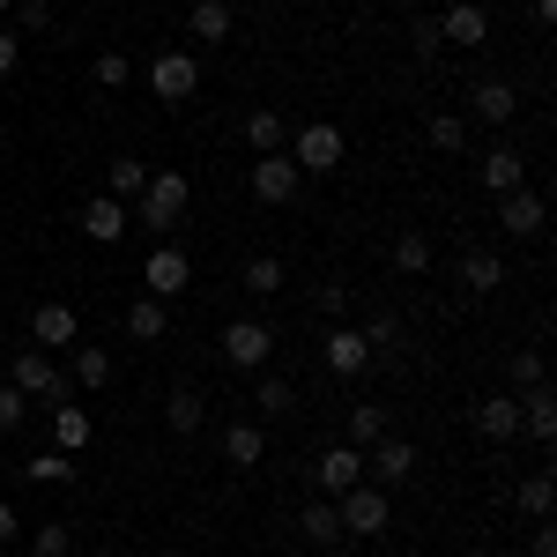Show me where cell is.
<instances>
[{
  "label": "cell",
  "mask_w": 557,
  "mask_h": 557,
  "mask_svg": "<svg viewBox=\"0 0 557 557\" xmlns=\"http://www.w3.org/2000/svg\"><path fill=\"white\" fill-rule=\"evenodd\" d=\"M186 201H194V186H186V172H157L141 194H134V223H149V231H172L178 215H186Z\"/></svg>",
  "instance_id": "1"
},
{
  "label": "cell",
  "mask_w": 557,
  "mask_h": 557,
  "mask_svg": "<svg viewBox=\"0 0 557 557\" xmlns=\"http://www.w3.org/2000/svg\"><path fill=\"white\" fill-rule=\"evenodd\" d=\"M335 520H343V535H386L394 491H380V483H349L343 498H335Z\"/></svg>",
  "instance_id": "2"
},
{
  "label": "cell",
  "mask_w": 557,
  "mask_h": 557,
  "mask_svg": "<svg viewBox=\"0 0 557 557\" xmlns=\"http://www.w3.org/2000/svg\"><path fill=\"white\" fill-rule=\"evenodd\" d=\"M343 127H335V120H305L298 127V141H290V164H298L305 178H327L335 172V164H343Z\"/></svg>",
  "instance_id": "3"
},
{
  "label": "cell",
  "mask_w": 557,
  "mask_h": 557,
  "mask_svg": "<svg viewBox=\"0 0 557 557\" xmlns=\"http://www.w3.org/2000/svg\"><path fill=\"white\" fill-rule=\"evenodd\" d=\"M8 380L23 386L30 401H52V409H60V401H75V380H67V372H60V364H52L45 349H23V357L8 364Z\"/></svg>",
  "instance_id": "4"
},
{
  "label": "cell",
  "mask_w": 557,
  "mask_h": 557,
  "mask_svg": "<svg viewBox=\"0 0 557 557\" xmlns=\"http://www.w3.org/2000/svg\"><path fill=\"white\" fill-rule=\"evenodd\" d=\"M409 475H417V446H409V438H394V431H386V438H372V446H364V483L401 491Z\"/></svg>",
  "instance_id": "5"
},
{
  "label": "cell",
  "mask_w": 557,
  "mask_h": 557,
  "mask_svg": "<svg viewBox=\"0 0 557 557\" xmlns=\"http://www.w3.org/2000/svg\"><path fill=\"white\" fill-rule=\"evenodd\" d=\"M223 357H231L238 372H268V357H275V327H268V320H231V327H223Z\"/></svg>",
  "instance_id": "6"
},
{
  "label": "cell",
  "mask_w": 557,
  "mask_h": 557,
  "mask_svg": "<svg viewBox=\"0 0 557 557\" xmlns=\"http://www.w3.org/2000/svg\"><path fill=\"white\" fill-rule=\"evenodd\" d=\"M149 89H157V97H164V104H186V97H194V89H201V60H194V52H157V60H149Z\"/></svg>",
  "instance_id": "7"
},
{
  "label": "cell",
  "mask_w": 557,
  "mask_h": 557,
  "mask_svg": "<svg viewBox=\"0 0 557 557\" xmlns=\"http://www.w3.org/2000/svg\"><path fill=\"white\" fill-rule=\"evenodd\" d=\"M431 15H438V38L454 45V52H475V45L491 38V8H475V0H446Z\"/></svg>",
  "instance_id": "8"
},
{
  "label": "cell",
  "mask_w": 557,
  "mask_h": 557,
  "mask_svg": "<svg viewBox=\"0 0 557 557\" xmlns=\"http://www.w3.org/2000/svg\"><path fill=\"white\" fill-rule=\"evenodd\" d=\"M141 283H149V298H164V305H172L178 290L194 283V260L178 253V246H164V238H157V246H149V260H141Z\"/></svg>",
  "instance_id": "9"
},
{
  "label": "cell",
  "mask_w": 557,
  "mask_h": 557,
  "mask_svg": "<svg viewBox=\"0 0 557 557\" xmlns=\"http://www.w3.org/2000/svg\"><path fill=\"white\" fill-rule=\"evenodd\" d=\"M298 186H305V172L283 157V149L253 164V201H268V209H290V201H298Z\"/></svg>",
  "instance_id": "10"
},
{
  "label": "cell",
  "mask_w": 557,
  "mask_h": 557,
  "mask_svg": "<svg viewBox=\"0 0 557 557\" xmlns=\"http://www.w3.org/2000/svg\"><path fill=\"white\" fill-rule=\"evenodd\" d=\"M469 112L483 120V127H513V112H520V89L506 83V75H483V83L469 89Z\"/></svg>",
  "instance_id": "11"
},
{
  "label": "cell",
  "mask_w": 557,
  "mask_h": 557,
  "mask_svg": "<svg viewBox=\"0 0 557 557\" xmlns=\"http://www.w3.org/2000/svg\"><path fill=\"white\" fill-rule=\"evenodd\" d=\"M127 231H134L127 201H112V194H89V209H83V238H89V246H120Z\"/></svg>",
  "instance_id": "12"
},
{
  "label": "cell",
  "mask_w": 557,
  "mask_h": 557,
  "mask_svg": "<svg viewBox=\"0 0 557 557\" xmlns=\"http://www.w3.org/2000/svg\"><path fill=\"white\" fill-rule=\"evenodd\" d=\"M30 343H38V349H67V343H83V320H75V305L45 298L38 312H30Z\"/></svg>",
  "instance_id": "13"
},
{
  "label": "cell",
  "mask_w": 557,
  "mask_h": 557,
  "mask_svg": "<svg viewBox=\"0 0 557 557\" xmlns=\"http://www.w3.org/2000/svg\"><path fill=\"white\" fill-rule=\"evenodd\" d=\"M498 223H506L513 238H543L550 209H543V194H535V186H513V194H498Z\"/></svg>",
  "instance_id": "14"
},
{
  "label": "cell",
  "mask_w": 557,
  "mask_h": 557,
  "mask_svg": "<svg viewBox=\"0 0 557 557\" xmlns=\"http://www.w3.org/2000/svg\"><path fill=\"white\" fill-rule=\"evenodd\" d=\"M364 364H372V343H364L357 327H343V320H335V327H327V372H335V380H357Z\"/></svg>",
  "instance_id": "15"
},
{
  "label": "cell",
  "mask_w": 557,
  "mask_h": 557,
  "mask_svg": "<svg viewBox=\"0 0 557 557\" xmlns=\"http://www.w3.org/2000/svg\"><path fill=\"white\" fill-rule=\"evenodd\" d=\"M312 475H320V498H343L349 483H364V454H357V446H327Z\"/></svg>",
  "instance_id": "16"
},
{
  "label": "cell",
  "mask_w": 557,
  "mask_h": 557,
  "mask_svg": "<svg viewBox=\"0 0 557 557\" xmlns=\"http://www.w3.org/2000/svg\"><path fill=\"white\" fill-rule=\"evenodd\" d=\"M475 178H483L491 194H513V186H528V164H520V149H513V141H498V149H483Z\"/></svg>",
  "instance_id": "17"
},
{
  "label": "cell",
  "mask_w": 557,
  "mask_h": 557,
  "mask_svg": "<svg viewBox=\"0 0 557 557\" xmlns=\"http://www.w3.org/2000/svg\"><path fill=\"white\" fill-rule=\"evenodd\" d=\"M164 424H172L178 438H194V431L209 424V394H201V386H172V394H164Z\"/></svg>",
  "instance_id": "18"
},
{
  "label": "cell",
  "mask_w": 557,
  "mask_h": 557,
  "mask_svg": "<svg viewBox=\"0 0 557 557\" xmlns=\"http://www.w3.org/2000/svg\"><path fill=\"white\" fill-rule=\"evenodd\" d=\"M475 431H483L491 446H506V438L520 431V401L513 394H483V401H475Z\"/></svg>",
  "instance_id": "19"
},
{
  "label": "cell",
  "mask_w": 557,
  "mask_h": 557,
  "mask_svg": "<svg viewBox=\"0 0 557 557\" xmlns=\"http://www.w3.org/2000/svg\"><path fill=\"white\" fill-rule=\"evenodd\" d=\"M454 283H461L469 298H491V290L506 283V260H498V253H461V268H454Z\"/></svg>",
  "instance_id": "20"
},
{
  "label": "cell",
  "mask_w": 557,
  "mask_h": 557,
  "mask_svg": "<svg viewBox=\"0 0 557 557\" xmlns=\"http://www.w3.org/2000/svg\"><path fill=\"white\" fill-rule=\"evenodd\" d=\"M223 461H231V469H260V461H268V431L260 424H231L223 431Z\"/></svg>",
  "instance_id": "21"
},
{
  "label": "cell",
  "mask_w": 557,
  "mask_h": 557,
  "mask_svg": "<svg viewBox=\"0 0 557 557\" xmlns=\"http://www.w3.org/2000/svg\"><path fill=\"white\" fill-rule=\"evenodd\" d=\"M89 431H97V424H89L83 401H60V409H52V446H60V454H83Z\"/></svg>",
  "instance_id": "22"
},
{
  "label": "cell",
  "mask_w": 557,
  "mask_h": 557,
  "mask_svg": "<svg viewBox=\"0 0 557 557\" xmlns=\"http://www.w3.org/2000/svg\"><path fill=\"white\" fill-rule=\"evenodd\" d=\"M164 327H172V305L164 298H134L127 305V335L134 343H164Z\"/></svg>",
  "instance_id": "23"
},
{
  "label": "cell",
  "mask_w": 557,
  "mask_h": 557,
  "mask_svg": "<svg viewBox=\"0 0 557 557\" xmlns=\"http://www.w3.org/2000/svg\"><path fill=\"white\" fill-rule=\"evenodd\" d=\"M186 30H194L201 45H223V38H231V0H194Z\"/></svg>",
  "instance_id": "24"
},
{
  "label": "cell",
  "mask_w": 557,
  "mask_h": 557,
  "mask_svg": "<svg viewBox=\"0 0 557 557\" xmlns=\"http://www.w3.org/2000/svg\"><path fill=\"white\" fill-rule=\"evenodd\" d=\"M520 424L535 431V438H557V394L550 386H528L520 394Z\"/></svg>",
  "instance_id": "25"
},
{
  "label": "cell",
  "mask_w": 557,
  "mask_h": 557,
  "mask_svg": "<svg viewBox=\"0 0 557 557\" xmlns=\"http://www.w3.org/2000/svg\"><path fill=\"white\" fill-rule=\"evenodd\" d=\"M246 141H253V157H275V149L290 141V127H283V112H275V104H260L253 120H246Z\"/></svg>",
  "instance_id": "26"
},
{
  "label": "cell",
  "mask_w": 557,
  "mask_h": 557,
  "mask_svg": "<svg viewBox=\"0 0 557 557\" xmlns=\"http://www.w3.org/2000/svg\"><path fill=\"white\" fill-rule=\"evenodd\" d=\"M253 409H260V417H290V409H298V386L275 380V372H260V380H253Z\"/></svg>",
  "instance_id": "27"
},
{
  "label": "cell",
  "mask_w": 557,
  "mask_h": 557,
  "mask_svg": "<svg viewBox=\"0 0 557 557\" xmlns=\"http://www.w3.org/2000/svg\"><path fill=\"white\" fill-rule=\"evenodd\" d=\"M141 186H149V164H141V157H112V172H104V194H112V201H134Z\"/></svg>",
  "instance_id": "28"
},
{
  "label": "cell",
  "mask_w": 557,
  "mask_h": 557,
  "mask_svg": "<svg viewBox=\"0 0 557 557\" xmlns=\"http://www.w3.org/2000/svg\"><path fill=\"white\" fill-rule=\"evenodd\" d=\"M298 535H305V543H335V535H343V520H335V498H312V506L298 513Z\"/></svg>",
  "instance_id": "29"
},
{
  "label": "cell",
  "mask_w": 557,
  "mask_h": 557,
  "mask_svg": "<svg viewBox=\"0 0 557 557\" xmlns=\"http://www.w3.org/2000/svg\"><path fill=\"white\" fill-rule=\"evenodd\" d=\"M238 283H246L253 298H275V290H283L290 275H283V260H275V253H253V260H246V275H238Z\"/></svg>",
  "instance_id": "30"
},
{
  "label": "cell",
  "mask_w": 557,
  "mask_h": 557,
  "mask_svg": "<svg viewBox=\"0 0 557 557\" xmlns=\"http://www.w3.org/2000/svg\"><path fill=\"white\" fill-rule=\"evenodd\" d=\"M75 454H60V446H52V454H38V461H23V483H75Z\"/></svg>",
  "instance_id": "31"
},
{
  "label": "cell",
  "mask_w": 557,
  "mask_h": 557,
  "mask_svg": "<svg viewBox=\"0 0 557 557\" xmlns=\"http://www.w3.org/2000/svg\"><path fill=\"white\" fill-rule=\"evenodd\" d=\"M75 386H112V349H97V343H83L75 349V372H67Z\"/></svg>",
  "instance_id": "32"
},
{
  "label": "cell",
  "mask_w": 557,
  "mask_h": 557,
  "mask_svg": "<svg viewBox=\"0 0 557 557\" xmlns=\"http://www.w3.org/2000/svg\"><path fill=\"white\" fill-rule=\"evenodd\" d=\"M431 149H454V157H461V149H469V112H431Z\"/></svg>",
  "instance_id": "33"
},
{
  "label": "cell",
  "mask_w": 557,
  "mask_h": 557,
  "mask_svg": "<svg viewBox=\"0 0 557 557\" xmlns=\"http://www.w3.org/2000/svg\"><path fill=\"white\" fill-rule=\"evenodd\" d=\"M372 438H386V409H380V401H357V409H349V446L364 454Z\"/></svg>",
  "instance_id": "34"
},
{
  "label": "cell",
  "mask_w": 557,
  "mask_h": 557,
  "mask_svg": "<svg viewBox=\"0 0 557 557\" xmlns=\"http://www.w3.org/2000/svg\"><path fill=\"white\" fill-rule=\"evenodd\" d=\"M357 335L372 343V357H401V320H394V312H372Z\"/></svg>",
  "instance_id": "35"
},
{
  "label": "cell",
  "mask_w": 557,
  "mask_h": 557,
  "mask_svg": "<svg viewBox=\"0 0 557 557\" xmlns=\"http://www.w3.org/2000/svg\"><path fill=\"white\" fill-rule=\"evenodd\" d=\"M30 557H75V528H67V520H38Z\"/></svg>",
  "instance_id": "36"
},
{
  "label": "cell",
  "mask_w": 557,
  "mask_h": 557,
  "mask_svg": "<svg viewBox=\"0 0 557 557\" xmlns=\"http://www.w3.org/2000/svg\"><path fill=\"white\" fill-rule=\"evenodd\" d=\"M89 83H97V89H127V83H134V60L104 45V52H97V67H89Z\"/></svg>",
  "instance_id": "37"
},
{
  "label": "cell",
  "mask_w": 557,
  "mask_h": 557,
  "mask_svg": "<svg viewBox=\"0 0 557 557\" xmlns=\"http://www.w3.org/2000/svg\"><path fill=\"white\" fill-rule=\"evenodd\" d=\"M513 498H520V513H528V520H550V506H557V483H550V475H528V483H520Z\"/></svg>",
  "instance_id": "38"
},
{
  "label": "cell",
  "mask_w": 557,
  "mask_h": 557,
  "mask_svg": "<svg viewBox=\"0 0 557 557\" xmlns=\"http://www.w3.org/2000/svg\"><path fill=\"white\" fill-rule=\"evenodd\" d=\"M394 268H401V275H424L431 268V238L424 231H401V238H394Z\"/></svg>",
  "instance_id": "39"
},
{
  "label": "cell",
  "mask_w": 557,
  "mask_h": 557,
  "mask_svg": "<svg viewBox=\"0 0 557 557\" xmlns=\"http://www.w3.org/2000/svg\"><path fill=\"white\" fill-rule=\"evenodd\" d=\"M409 45H417V60H438V52H446V38H438V15H417V23H409Z\"/></svg>",
  "instance_id": "40"
},
{
  "label": "cell",
  "mask_w": 557,
  "mask_h": 557,
  "mask_svg": "<svg viewBox=\"0 0 557 557\" xmlns=\"http://www.w3.org/2000/svg\"><path fill=\"white\" fill-rule=\"evenodd\" d=\"M23 417H30V394L15 380H0V431H23Z\"/></svg>",
  "instance_id": "41"
},
{
  "label": "cell",
  "mask_w": 557,
  "mask_h": 557,
  "mask_svg": "<svg viewBox=\"0 0 557 557\" xmlns=\"http://www.w3.org/2000/svg\"><path fill=\"white\" fill-rule=\"evenodd\" d=\"M513 386L528 394V386H550V372H543V349H513Z\"/></svg>",
  "instance_id": "42"
},
{
  "label": "cell",
  "mask_w": 557,
  "mask_h": 557,
  "mask_svg": "<svg viewBox=\"0 0 557 557\" xmlns=\"http://www.w3.org/2000/svg\"><path fill=\"white\" fill-rule=\"evenodd\" d=\"M312 305H320V320H343V312H349V283H320V298H312Z\"/></svg>",
  "instance_id": "43"
},
{
  "label": "cell",
  "mask_w": 557,
  "mask_h": 557,
  "mask_svg": "<svg viewBox=\"0 0 557 557\" xmlns=\"http://www.w3.org/2000/svg\"><path fill=\"white\" fill-rule=\"evenodd\" d=\"M15 60H23V38H15V30H8V23H0V83H8V75H15Z\"/></svg>",
  "instance_id": "44"
},
{
  "label": "cell",
  "mask_w": 557,
  "mask_h": 557,
  "mask_svg": "<svg viewBox=\"0 0 557 557\" xmlns=\"http://www.w3.org/2000/svg\"><path fill=\"white\" fill-rule=\"evenodd\" d=\"M15 535H23V513H15V506H8V498H0V550H8V543H15Z\"/></svg>",
  "instance_id": "45"
},
{
  "label": "cell",
  "mask_w": 557,
  "mask_h": 557,
  "mask_svg": "<svg viewBox=\"0 0 557 557\" xmlns=\"http://www.w3.org/2000/svg\"><path fill=\"white\" fill-rule=\"evenodd\" d=\"M535 557H557V535H550V520L535 528Z\"/></svg>",
  "instance_id": "46"
},
{
  "label": "cell",
  "mask_w": 557,
  "mask_h": 557,
  "mask_svg": "<svg viewBox=\"0 0 557 557\" xmlns=\"http://www.w3.org/2000/svg\"><path fill=\"white\" fill-rule=\"evenodd\" d=\"M8 8H15V0H0V23H8Z\"/></svg>",
  "instance_id": "47"
},
{
  "label": "cell",
  "mask_w": 557,
  "mask_h": 557,
  "mask_svg": "<svg viewBox=\"0 0 557 557\" xmlns=\"http://www.w3.org/2000/svg\"><path fill=\"white\" fill-rule=\"evenodd\" d=\"M97 557H127V550H97Z\"/></svg>",
  "instance_id": "48"
},
{
  "label": "cell",
  "mask_w": 557,
  "mask_h": 557,
  "mask_svg": "<svg viewBox=\"0 0 557 557\" xmlns=\"http://www.w3.org/2000/svg\"><path fill=\"white\" fill-rule=\"evenodd\" d=\"M424 8H446V0H424Z\"/></svg>",
  "instance_id": "49"
},
{
  "label": "cell",
  "mask_w": 557,
  "mask_h": 557,
  "mask_svg": "<svg viewBox=\"0 0 557 557\" xmlns=\"http://www.w3.org/2000/svg\"><path fill=\"white\" fill-rule=\"evenodd\" d=\"M475 8H491V0H475Z\"/></svg>",
  "instance_id": "50"
}]
</instances>
